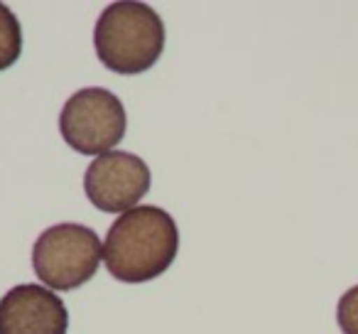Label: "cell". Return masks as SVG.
Masks as SVG:
<instances>
[{
	"instance_id": "4",
	"label": "cell",
	"mask_w": 358,
	"mask_h": 334,
	"mask_svg": "<svg viewBox=\"0 0 358 334\" xmlns=\"http://www.w3.org/2000/svg\"><path fill=\"white\" fill-rule=\"evenodd\" d=\"M128 116L123 101L108 89L89 86L69 96L59 113V133L81 155H106L123 140Z\"/></svg>"
},
{
	"instance_id": "2",
	"label": "cell",
	"mask_w": 358,
	"mask_h": 334,
	"mask_svg": "<svg viewBox=\"0 0 358 334\" xmlns=\"http://www.w3.org/2000/svg\"><path fill=\"white\" fill-rule=\"evenodd\" d=\"M94 47L101 64L115 74H143L164 50V22L145 3H110L96 20Z\"/></svg>"
},
{
	"instance_id": "7",
	"label": "cell",
	"mask_w": 358,
	"mask_h": 334,
	"mask_svg": "<svg viewBox=\"0 0 358 334\" xmlns=\"http://www.w3.org/2000/svg\"><path fill=\"white\" fill-rule=\"evenodd\" d=\"M22 52V30L15 13L0 3V71L10 69Z\"/></svg>"
},
{
	"instance_id": "6",
	"label": "cell",
	"mask_w": 358,
	"mask_h": 334,
	"mask_svg": "<svg viewBox=\"0 0 358 334\" xmlns=\"http://www.w3.org/2000/svg\"><path fill=\"white\" fill-rule=\"evenodd\" d=\"M69 312L55 290L15 285L0 300V334H66Z\"/></svg>"
},
{
	"instance_id": "1",
	"label": "cell",
	"mask_w": 358,
	"mask_h": 334,
	"mask_svg": "<svg viewBox=\"0 0 358 334\" xmlns=\"http://www.w3.org/2000/svg\"><path fill=\"white\" fill-rule=\"evenodd\" d=\"M179 229L159 207H135L110 224L103 244L108 273L120 283H148L174 263Z\"/></svg>"
},
{
	"instance_id": "3",
	"label": "cell",
	"mask_w": 358,
	"mask_h": 334,
	"mask_svg": "<svg viewBox=\"0 0 358 334\" xmlns=\"http://www.w3.org/2000/svg\"><path fill=\"white\" fill-rule=\"evenodd\" d=\"M103 258L99 234L84 224H55L32 246V270L55 290H76L89 283Z\"/></svg>"
},
{
	"instance_id": "8",
	"label": "cell",
	"mask_w": 358,
	"mask_h": 334,
	"mask_svg": "<svg viewBox=\"0 0 358 334\" xmlns=\"http://www.w3.org/2000/svg\"><path fill=\"white\" fill-rule=\"evenodd\" d=\"M336 322L343 334H358V285L341 295L336 305Z\"/></svg>"
},
{
	"instance_id": "5",
	"label": "cell",
	"mask_w": 358,
	"mask_h": 334,
	"mask_svg": "<svg viewBox=\"0 0 358 334\" xmlns=\"http://www.w3.org/2000/svg\"><path fill=\"white\" fill-rule=\"evenodd\" d=\"M84 190L96 209L125 214L150 192V167L138 155L110 150L86 167Z\"/></svg>"
}]
</instances>
